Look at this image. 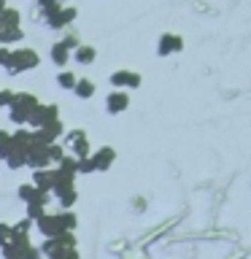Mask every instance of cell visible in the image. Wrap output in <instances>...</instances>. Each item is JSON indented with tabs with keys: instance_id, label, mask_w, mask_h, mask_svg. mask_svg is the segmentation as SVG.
Returning <instances> with one entry per match:
<instances>
[{
	"instance_id": "obj_11",
	"label": "cell",
	"mask_w": 251,
	"mask_h": 259,
	"mask_svg": "<svg viewBox=\"0 0 251 259\" xmlns=\"http://www.w3.org/2000/svg\"><path fill=\"white\" fill-rule=\"evenodd\" d=\"M111 87H116V89H135V87H141V76L133 70H116V73H111Z\"/></svg>"
},
{
	"instance_id": "obj_21",
	"label": "cell",
	"mask_w": 251,
	"mask_h": 259,
	"mask_svg": "<svg viewBox=\"0 0 251 259\" xmlns=\"http://www.w3.org/2000/svg\"><path fill=\"white\" fill-rule=\"evenodd\" d=\"M76 78H78V76H76L70 68H60V73H57V87H60V89H73Z\"/></svg>"
},
{
	"instance_id": "obj_18",
	"label": "cell",
	"mask_w": 251,
	"mask_h": 259,
	"mask_svg": "<svg viewBox=\"0 0 251 259\" xmlns=\"http://www.w3.org/2000/svg\"><path fill=\"white\" fill-rule=\"evenodd\" d=\"M57 170H60L62 176H68V178H76L78 176V159L73 157V154H65V157L57 162Z\"/></svg>"
},
{
	"instance_id": "obj_7",
	"label": "cell",
	"mask_w": 251,
	"mask_h": 259,
	"mask_svg": "<svg viewBox=\"0 0 251 259\" xmlns=\"http://www.w3.org/2000/svg\"><path fill=\"white\" fill-rule=\"evenodd\" d=\"M3 254H6V259H40V248H35L27 238H24V240L8 243L3 248Z\"/></svg>"
},
{
	"instance_id": "obj_22",
	"label": "cell",
	"mask_w": 251,
	"mask_h": 259,
	"mask_svg": "<svg viewBox=\"0 0 251 259\" xmlns=\"http://www.w3.org/2000/svg\"><path fill=\"white\" fill-rule=\"evenodd\" d=\"M14 240H19V238H16V230H14V224H6V222H0V248H6L8 243H14Z\"/></svg>"
},
{
	"instance_id": "obj_16",
	"label": "cell",
	"mask_w": 251,
	"mask_h": 259,
	"mask_svg": "<svg viewBox=\"0 0 251 259\" xmlns=\"http://www.w3.org/2000/svg\"><path fill=\"white\" fill-rule=\"evenodd\" d=\"M95 57H97L95 46H89V44H78L76 49H73V57H70V60L76 62V65H92V62H95Z\"/></svg>"
},
{
	"instance_id": "obj_15",
	"label": "cell",
	"mask_w": 251,
	"mask_h": 259,
	"mask_svg": "<svg viewBox=\"0 0 251 259\" xmlns=\"http://www.w3.org/2000/svg\"><path fill=\"white\" fill-rule=\"evenodd\" d=\"M35 227H38V232L44 235V238H52V235H57V232H60V224H57V216H54V213H49V210H46L44 216H38V219H35Z\"/></svg>"
},
{
	"instance_id": "obj_9",
	"label": "cell",
	"mask_w": 251,
	"mask_h": 259,
	"mask_svg": "<svg viewBox=\"0 0 251 259\" xmlns=\"http://www.w3.org/2000/svg\"><path fill=\"white\" fill-rule=\"evenodd\" d=\"M54 119H60V108L52 103V105H44V103H38L35 108H32V113H30V119H27V124L30 127H44V124H49V121H54Z\"/></svg>"
},
{
	"instance_id": "obj_10",
	"label": "cell",
	"mask_w": 251,
	"mask_h": 259,
	"mask_svg": "<svg viewBox=\"0 0 251 259\" xmlns=\"http://www.w3.org/2000/svg\"><path fill=\"white\" fill-rule=\"evenodd\" d=\"M32 135L40 138V141H46V143H54V141H60V138L65 135V124H62L60 119H54V121H49V124L38 127Z\"/></svg>"
},
{
	"instance_id": "obj_26",
	"label": "cell",
	"mask_w": 251,
	"mask_h": 259,
	"mask_svg": "<svg viewBox=\"0 0 251 259\" xmlns=\"http://www.w3.org/2000/svg\"><path fill=\"white\" fill-rule=\"evenodd\" d=\"M8 141H11V133H8V130H0V157H3V151H6Z\"/></svg>"
},
{
	"instance_id": "obj_13",
	"label": "cell",
	"mask_w": 251,
	"mask_h": 259,
	"mask_svg": "<svg viewBox=\"0 0 251 259\" xmlns=\"http://www.w3.org/2000/svg\"><path fill=\"white\" fill-rule=\"evenodd\" d=\"M57 181V167H35V173H32V184L38 186V189L44 192H52V186Z\"/></svg>"
},
{
	"instance_id": "obj_17",
	"label": "cell",
	"mask_w": 251,
	"mask_h": 259,
	"mask_svg": "<svg viewBox=\"0 0 251 259\" xmlns=\"http://www.w3.org/2000/svg\"><path fill=\"white\" fill-rule=\"evenodd\" d=\"M73 95H76L78 100H89V97H95V81L78 76L76 84H73Z\"/></svg>"
},
{
	"instance_id": "obj_25",
	"label": "cell",
	"mask_w": 251,
	"mask_h": 259,
	"mask_svg": "<svg viewBox=\"0 0 251 259\" xmlns=\"http://www.w3.org/2000/svg\"><path fill=\"white\" fill-rule=\"evenodd\" d=\"M49 259H78V251L76 248H62V251H57V254L49 256Z\"/></svg>"
},
{
	"instance_id": "obj_1",
	"label": "cell",
	"mask_w": 251,
	"mask_h": 259,
	"mask_svg": "<svg viewBox=\"0 0 251 259\" xmlns=\"http://www.w3.org/2000/svg\"><path fill=\"white\" fill-rule=\"evenodd\" d=\"M40 65V54L30 46H19V49H6L0 57V68H6L8 76H19L24 70H32Z\"/></svg>"
},
{
	"instance_id": "obj_20",
	"label": "cell",
	"mask_w": 251,
	"mask_h": 259,
	"mask_svg": "<svg viewBox=\"0 0 251 259\" xmlns=\"http://www.w3.org/2000/svg\"><path fill=\"white\" fill-rule=\"evenodd\" d=\"M24 38V30H22V24H14V27H3L0 30V44H16V40H22Z\"/></svg>"
},
{
	"instance_id": "obj_2",
	"label": "cell",
	"mask_w": 251,
	"mask_h": 259,
	"mask_svg": "<svg viewBox=\"0 0 251 259\" xmlns=\"http://www.w3.org/2000/svg\"><path fill=\"white\" fill-rule=\"evenodd\" d=\"M38 105V97L30 92H11V100H8V116H11L14 124H27L32 108Z\"/></svg>"
},
{
	"instance_id": "obj_27",
	"label": "cell",
	"mask_w": 251,
	"mask_h": 259,
	"mask_svg": "<svg viewBox=\"0 0 251 259\" xmlns=\"http://www.w3.org/2000/svg\"><path fill=\"white\" fill-rule=\"evenodd\" d=\"M62 44H65V46H68V49H70V52H73V49H76V46L81 44V40H78L76 35H65V38H62Z\"/></svg>"
},
{
	"instance_id": "obj_8",
	"label": "cell",
	"mask_w": 251,
	"mask_h": 259,
	"mask_svg": "<svg viewBox=\"0 0 251 259\" xmlns=\"http://www.w3.org/2000/svg\"><path fill=\"white\" fill-rule=\"evenodd\" d=\"M113 159H116V151L111 149V146H100V149L89 151L87 162L92 165V173H103V170H108L113 165Z\"/></svg>"
},
{
	"instance_id": "obj_29",
	"label": "cell",
	"mask_w": 251,
	"mask_h": 259,
	"mask_svg": "<svg viewBox=\"0 0 251 259\" xmlns=\"http://www.w3.org/2000/svg\"><path fill=\"white\" fill-rule=\"evenodd\" d=\"M3 52H6V46H3V44H0V57H3Z\"/></svg>"
},
{
	"instance_id": "obj_4",
	"label": "cell",
	"mask_w": 251,
	"mask_h": 259,
	"mask_svg": "<svg viewBox=\"0 0 251 259\" xmlns=\"http://www.w3.org/2000/svg\"><path fill=\"white\" fill-rule=\"evenodd\" d=\"M65 151L73 154L76 159H84L89 157V151H92V146L87 141V133L84 130H65Z\"/></svg>"
},
{
	"instance_id": "obj_19",
	"label": "cell",
	"mask_w": 251,
	"mask_h": 259,
	"mask_svg": "<svg viewBox=\"0 0 251 259\" xmlns=\"http://www.w3.org/2000/svg\"><path fill=\"white\" fill-rule=\"evenodd\" d=\"M54 216H57V224H60V232H65V230L73 232V230H76L78 219H76V213H73L70 208H62L60 213H54Z\"/></svg>"
},
{
	"instance_id": "obj_24",
	"label": "cell",
	"mask_w": 251,
	"mask_h": 259,
	"mask_svg": "<svg viewBox=\"0 0 251 259\" xmlns=\"http://www.w3.org/2000/svg\"><path fill=\"white\" fill-rule=\"evenodd\" d=\"M16 192H19V197H22L24 202H30V200L35 197V194H38L40 189H38V186H35V184L30 181V184H22V186H19V189H16Z\"/></svg>"
},
{
	"instance_id": "obj_12",
	"label": "cell",
	"mask_w": 251,
	"mask_h": 259,
	"mask_svg": "<svg viewBox=\"0 0 251 259\" xmlns=\"http://www.w3.org/2000/svg\"><path fill=\"white\" fill-rule=\"evenodd\" d=\"M127 105H130L127 89H113V92H108V97H105V111L108 113H121V111H127Z\"/></svg>"
},
{
	"instance_id": "obj_14",
	"label": "cell",
	"mask_w": 251,
	"mask_h": 259,
	"mask_svg": "<svg viewBox=\"0 0 251 259\" xmlns=\"http://www.w3.org/2000/svg\"><path fill=\"white\" fill-rule=\"evenodd\" d=\"M70 57H73V52L62 44V40H57V44H52V49H49V60H52V65H57V68H68Z\"/></svg>"
},
{
	"instance_id": "obj_28",
	"label": "cell",
	"mask_w": 251,
	"mask_h": 259,
	"mask_svg": "<svg viewBox=\"0 0 251 259\" xmlns=\"http://www.w3.org/2000/svg\"><path fill=\"white\" fill-rule=\"evenodd\" d=\"M8 100H11V89H0V108L8 105Z\"/></svg>"
},
{
	"instance_id": "obj_6",
	"label": "cell",
	"mask_w": 251,
	"mask_h": 259,
	"mask_svg": "<svg viewBox=\"0 0 251 259\" xmlns=\"http://www.w3.org/2000/svg\"><path fill=\"white\" fill-rule=\"evenodd\" d=\"M62 248H76V235L73 232H57L52 235V238H46L44 240V246H40V251H44L46 256H54L57 251H62Z\"/></svg>"
},
{
	"instance_id": "obj_5",
	"label": "cell",
	"mask_w": 251,
	"mask_h": 259,
	"mask_svg": "<svg viewBox=\"0 0 251 259\" xmlns=\"http://www.w3.org/2000/svg\"><path fill=\"white\" fill-rule=\"evenodd\" d=\"M46 165H52V159H49V143L32 135V141L27 146V167L35 170V167H46Z\"/></svg>"
},
{
	"instance_id": "obj_3",
	"label": "cell",
	"mask_w": 251,
	"mask_h": 259,
	"mask_svg": "<svg viewBox=\"0 0 251 259\" xmlns=\"http://www.w3.org/2000/svg\"><path fill=\"white\" fill-rule=\"evenodd\" d=\"M76 16H78V8H76V6H65V3H60L57 8H52V11H46L44 19H46V27H52V30H65L70 22H76Z\"/></svg>"
},
{
	"instance_id": "obj_23",
	"label": "cell",
	"mask_w": 251,
	"mask_h": 259,
	"mask_svg": "<svg viewBox=\"0 0 251 259\" xmlns=\"http://www.w3.org/2000/svg\"><path fill=\"white\" fill-rule=\"evenodd\" d=\"M176 49H181V40H178L176 35H162V40H159V49H157L159 54L176 52Z\"/></svg>"
}]
</instances>
